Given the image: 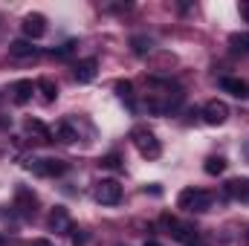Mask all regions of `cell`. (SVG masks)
Returning <instances> with one entry per match:
<instances>
[{
  "label": "cell",
  "instance_id": "cell-1",
  "mask_svg": "<svg viewBox=\"0 0 249 246\" xmlns=\"http://www.w3.org/2000/svg\"><path fill=\"white\" fill-rule=\"evenodd\" d=\"M177 206L183 211H191V214H203L212 209V194L203 191V188H183L180 197H177Z\"/></svg>",
  "mask_w": 249,
  "mask_h": 246
},
{
  "label": "cell",
  "instance_id": "cell-2",
  "mask_svg": "<svg viewBox=\"0 0 249 246\" xmlns=\"http://www.w3.org/2000/svg\"><path fill=\"white\" fill-rule=\"evenodd\" d=\"M130 139H133L136 151H139L145 159H160V157H162V145H160V139L154 136V130H148V127H136V130L130 133Z\"/></svg>",
  "mask_w": 249,
  "mask_h": 246
},
{
  "label": "cell",
  "instance_id": "cell-3",
  "mask_svg": "<svg viewBox=\"0 0 249 246\" xmlns=\"http://www.w3.org/2000/svg\"><path fill=\"white\" fill-rule=\"evenodd\" d=\"M26 168L32 174H38V177H61L67 171V162L64 159H53V157H47V159H26Z\"/></svg>",
  "mask_w": 249,
  "mask_h": 246
},
{
  "label": "cell",
  "instance_id": "cell-4",
  "mask_svg": "<svg viewBox=\"0 0 249 246\" xmlns=\"http://www.w3.org/2000/svg\"><path fill=\"white\" fill-rule=\"evenodd\" d=\"M162 223H165V229H168V235L174 238V241H180V244H197V229L191 226V223H183V220H174V217H162Z\"/></svg>",
  "mask_w": 249,
  "mask_h": 246
},
{
  "label": "cell",
  "instance_id": "cell-5",
  "mask_svg": "<svg viewBox=\"0 0 249 246\" xmlns=\"http://www.w3.org/2000/svg\"><path fill=\"white\" fill-rule=\"evenodd\" d=\"M20 29H23V35H26V41H38V38L47 35V18H44L41 12H32V15L23 18Z\"/></svg>",
  "mask_w": 249,
  "mask_h": 246
},
{
  "label": "cell",
  "instance_id": "cell-6",
  "mask_svg": "<svg viewBox=\"0 0 249 246\" xmlns=\"http://www.w3.org/2000/svg\"><path fill=\"white\" fill-rule=\"evenodd\" d=\"M119 200H122V185L116 183V180H102V183L96 185V203L116 206Z\"/></svg>",
  "mask_w": 249,
  "mask_h": 246
},
{
  "label": "cell",
  "instance_id": "cell-7",
  "mask_svg": "<svg viewBox=\"0 0 249 246\" xmlns=\"http://www.w3.org/2000/svg\"><path fill=\"white\" fill-rule=\"evenodd\" d=\"M35 206H38L35 191L26 188V185H18V188H15V209H18L23 217H29V214H35Z\"/></svg>",
  "mask_w": 249,
  "mask_h": 246
},
{
  "label": "cell",
  "instance_id": "cell-8",
  "mask_svg": "<svg viewBox=\"0 0 249 246\" xmlns=\"http://www.w3.org/2000/svg\"><path fill=\"white\" fill-rule=\"evenodd\" d=\"M226 119H229V105H226V102H220V99L206 102V107H203V122L206 124H223Z\"/></svg>",
  "mask_w": 249,
  "mask_h": 246
},
{
  "label": "cell",
  "instance_id": "cell-9",
  "mask_svg": "<svg viewBox=\"0 0 249 246\" xmlns=\"http://www.w3.org/2000/svg\"><path fill=\"white\" fill-rule=\"evenodd\" d=\"M50 229H53L55 235H70V232H72V220H70V211H67L64 206H55V209L50 211Z\"/></svg>",
  "mask_w": 249,
  "mask_h": 246
},
{
  "label": "cell",
  "instance_id": "cell-10",
  "mask_svg": "<svg viewBox=\"0 0 249 246\" xmlns=\"http://www.w3.org/2000/svg\"><path fill=\"white\" fill-rule=\"evenodd\" d=\"M96 72H99L96 58H84V61H78L75 67H72V75H75L78 84H90V81L96 78Z\"/></svg>",
  "mask_w": 249,
  "mask_h": 246
},
{
  "label": "cell",
  "instance_id": "cell-11",
  "mask_svg": "<svg viewBox=\"0 0 249 246\" xmlns=\"http://www.w3.org/2000/svg\"><path fill=\"white\" fill-rule=\"evenodd\" d=\"M223 188H226V197H232V200H244V203L249 200V177H235Z\"/></svg>",
  "mask_w": 249,
  "mask_h": 246
},
{
  "label": "cell",
  "instance_id": "cell-12",
  "mask_svg": "<svg viewBox=\"0 0 249 246\" xmlns=\"http://www.w3.org/2000/svg\"><path fill=\"white\" fill-rule=\"evenodd\" d=\"M32 93H35V84H32L29 78H20V81L12 84V102H15V105H26V102L32 99Z\"/></svg>",
  "mask_w": 249,
  "mask_h": 246
},
{
  "label": "cell",
  "instance_id": "cell-13",
  "mask_svg": "<svg viewBox=\"0 0 249 246\" xmlns=\"http://www.w3.org/2000/svg\"><path fill=\"white\" fill-rule=\"evenodd\" d=\"M220 87H223L226 93H232L235 99H247L249 96V84L241 81V78H235V75H223V78H220Z\"/></svg>",
  "mask_w": 249,
  "mask_h": 246
},
{
  "label": "cell",
  "instance_id": "cell-14",
  "mask_svg": "<svg viewBox=\"0 0 249 246\" xmlns=\"http://www.w3.org/2000/svg\"><path fill=\"white\" fill-rule=\"evenodd\" d=\"M53 139H58V142H64V145H72V142L78 139V130H75L70 122H58L55 127H53Z\"/></svg>",
  "mask_w": 249,
  "mask_h": 246
},
{
  "label": "cell",
  "instance_id": "cell-15",
  "mask_svg": "<svg viewBox=\"0 0 249 246\" xmlns=\"http://www.w3.org/2000/svg\"><path fill=\"white\" fill-rule=\"evenodd\" d=\"M9 55H12V58H32V55H35V47H32V41L18 38V41L9 44Z\"/></svg>",
  "mask_w": 249,
  "mask_h": 246
},
{
  "label": "cell",
  "instance_id": "cell-16",
  "mask_svg": "<svg viewBox=\"0 0 249 246\" xmlns=\"http://www.w3.org/2000/svg\"><path fill=\"white\" fill-rule=\"evenodd\" d=\"M35 90L41 93V99H44V102H55V96H58V84H55L53 78H47V75L35 81Z\"/></svg>",
  "mask_w": 249,
  "mask_h": 246
},
{
  "label": "cell",
  "instance_id": "cell-17",
  "mask_svg": "<svg viewBox=\"0 0 249 246\" xmlns=\"http://www.w3.org/2000/svg\"><path fill=\"white\" fill-rule=\"evenodd\" d=\"M26 130L38 136V142H53V127H47L44 122L38 119H26Z\"/></svg>",
  "mask_w": 249,
  "mask_h": 246
},
{
  "label": "cell",
  "instance_id": "cell-18",
  "mask_svg": "<svg viewBox=\"0 0 249 246\" xmlns=\"http://www.w3.org/2000/svg\"><path fill=\"white\" fill-rule=\"evenodd\" d=\"M203 171H206L209 177H220V174L226 171V159H223V157H209V159L203 162Z\"/></svg>",
  "mask_w": 249,
  "mask_h": 246
},
{
  "label": "cell",
  "instance_id": "cell-19",
  "mask_svg": "<svg viewBox=\"0 0 249 246\" xmlns=\"http://www.w3.org/2000/svg\"><path fill=\"white\" fill-rule=\"evenodd\" d=\"M130 47H133L136 55H148L151 47H154V41H151L148 35H133V38H130Z\"/></svg>",
  "mask_w": 249,
  "mask_h": 246
},
{
  "label": "cell",
  "instance_id": "cell-20",
  "mask_svg": "<svg viewBox=\"0 0 249 246\" xmlns=\"http://www.w3.org/2000/svg\"><path fill=\"white\" fill-rule=\"evenodd\" d=\"M229 44H232V50H235V53L249 55V32H235V35L229 38Z\"/></svg>",
  "mask_w": 249,
  "mask_h": 246
},
{
  "label": "cell",
  "instance_id": "cell-21",
  "mask_svg": "<svg viewBox=\"0 0 249 246\" xmlns=\"http://www.w3.org/2000/svg\"><path fill=\"white\" fill-rule=\"evenodd\" d=\"M113 90H116V96L124 99V102H130V99H133V84H130V81H116V84H113Z\"/></svg>",
  "mask_w": 249,
  "mask_h": 246
},
{
  "label": "cell",
  "instance_id": "cell-22",
  "mask_svg": "<svg viewBox=\"0 0 249 246\" xmlns=\"http://www.w3.org/2000/svg\"><path fill=\"white\" fill-rule=\"evenodd\" d=\"M70 244L72 246H87L90 244V235H87L84 229H75V226H72V232H70Z\"/></svg>",
  "mask_w": 249,
  "mask_h": 246
},
{
  "label": "cell",
  "instance_id": "cell-23",
  "mask_svg": "<svg viewBox=\"0 0 249 246\" xmlns=\"http://www.w3.org/2000/svg\"><path fill=\"white\" fill-rule=\"evenodd\" d=\"M102 165H105V168H113V171H119V168H122V159H119V154H107V157L102 159Z\"/></svg>",
  "mask_w": 249,
  "mask_h": 246
},
{
  "label": "cell",
  "instance_id": "cell-24",
  "mask_svg": "<svg viewBox=\"0 0 249 246\" xmlns=\"http://www.w3.org/2000/svg\"><path fill=\"white\" fill-rule=\"evenodd\" d=\"M72 50H75V41H67L64 47H58V50H53V55H58V58H67V55H70Z\"/></svg>",
  "mask_w": 249,
  "mask_h": 246
},
{
  "label": "cell",
  "instance_id": "cell-25",
  "mask_svg": "<svg viewBox=\"0 0 249 246\" xmlns=\"http://www.w3.org/2000/svg\"><path fill=\"white\" fill-rule=\"evenodd\" d=\"M241 18L249 23V3H241Z\"/></svg>",
  "mask_w": 249,
  "mask_h": 246
},
{
  "label": "cell",
  "instance_id": "cell-26",
  "mask_svg": "<svg viewBox=\"0 0 249 246\" xmlns=\"http://www.w3.org/2000/svg\"><path fill=\"white\" fill-rule=\"evenodd\" d=\"M32 246H53V244H50V241H35Z\"/></svg>",
  "mask_w": 249,
  "mask_h": 246
},
{
  "label": "cell",
  "instance_id": "cell-27",
  "mask_svg": "<svg viewBox=\"0 0 249 246\" xmlns=\"http://www.w3.org/2000/svg\"><path fill=\"white\" fill-rule=\"evenodd\" d=\"M145 246H162V244H157V241H145Z\"/></svg>",
  "mask_w": 249,
  "mask_h": 246
},
{
  "label": "cell",
  "instance_id": "cell-28",
  "mask_svg": "<svg viewBox=\"0 0 249 246\" xmlns=\"http://www.w3.org/2000/svg\"><path fill=\"white\" fill-rule=\"evenodd\" d=\"M188 246H206V244H200V241H197V244H188Z\"/></svg>",
  "mask_w": 249,
  "mask_h": 246
},
{
  "label": "cell",
  "instance_id": "cell-29",
  "mask_svg": "<svg viewBox=\"0 0 249 246\" xmlns=\"http://www.w3.org/2000/svg\"><path fill=\"white\" fill-rule=\"evenodd\" d=\"M3 244H6V241H3V235H0V246H3Z\"/></svg>",
  "mask_w": 249,
  "mask_h": 246
},
{
  "label": "cell",
  "instance_id": "cell-30",
  "mask_svg": "<svg viewBox=\"0 0 249 246\" xmlns=\"http://www.w3.org/2000/svg\"><path fill=\"white\" fill-rule=\"evenodd\" d=\"M247 246H249V232H247Z\"/></svg>",
  "mask_w": 249,
  "mask_h": 246
}]
</instances>
